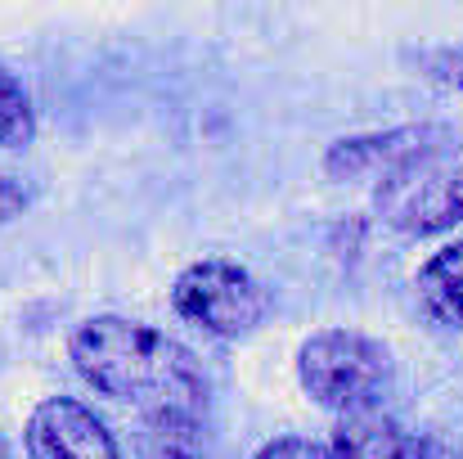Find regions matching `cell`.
Segmentation results:
<instances>
[{"instance_id":"9c48e42d","label":"cell","mask_w":463,"mask_h":459,"mask_svg":"<svg viewBox=\"0 0 463 459\" xmlns=\"http://www.w3.org/2000/svg\"><path fill=\"white\" fill-rule=\"evenodd\" d=\"M36 136V109H32V95L27 86L0 68V153L5 149H27Z\"/></svg>"},{"instance_id":"ba28073f","label":"cell","mask_w":463,"mask_h":459,"mask_svg":"<svg viewBox=\"0 0 463 459\" xmlns=\"http://www.w3.org/2000/svg\"><path fill=\"white\" fill-rule=\"evenodd\" d=\"M414 293L419 306L432 324L459 329L463 324V239L446 244L441 253H432L419 275H414Z\"/></svg>"},{"instance_id":"8fae6325","label":"cell","mask_w":463,"mask_h":459,"mask_svg":"<svg viewBox=\"0 0 463 459\" xmlns=\"http://www.w3.org/2000/svg\"><path fill=\"white\" fill-rule=\"evenodd\" d=\"M252 459H333V455H328V446L307 442V437H275V442H266Z\"/></svg>"},{"instance_id":"3957f363","label":"cell","mask_w":463,"mask_h":459,"mask_svg":"<svg viewBox=\"0 0 463 459\" xmlns=\"http://www.w3.org/2000/svg\"><path fill=\"white\" fill-rule=\"evenodd\" d=\"M373 212L401 234H437L463 221V140L405 162L373 189Z\"/></svg>"},{"instance_id":"4fadbf2b","label":"cell","mask_w":463,"mask_h":459,"mask_svg":"<svg viewBox=\"0 0 463 459\" xmlns=\"http://www.w3.org/2000/svg\"><path fill=\"white\" fill-rule=\"evenodd\" d=\"M414 459H450V455H446V446H441V442L419 437V442H414Z\"/></svg>"},{"instance_id":"5b68a950","label":"cell","mask_w":463,"mask_h":459,"mask_svg":"<svg viewBox=\"0 0 463 459\" xmlns=\"http://www.w3.org/2000/svg\"><path fill=\"white\" fill-rule=\"evenodd\" d=\"M450 140H455V131L441 122H410V127H392V131L342 136L324 153V171L333 180H383V176L401 171L405 162L441 149Z\"/></svg>"},{"instance_id":"7a4b0ae2","label":"cell","mask_w":463,"mask_h":459,"mask_svg":"<svg viewBox=\"0 0 463 459\" xmlns=\"http://www.w3.org/2000/svg\"><path fill=\"white\" fill-rule=\"evenodd\" d=\"M392 378V351L355 329H319L298 351V383L310 401L337 415L373 410Z\"/></svg>"},{"instance_id":"9a60e30c","label":"cell","mask_w":463,"mask_h":459,"mask_svg":"<svg viewBox=\"0 0 463 459\" xmlns=\"http://www.w3.org/2000/svg\"><path fill=\"white\" fill-rule=\"evenodd\" d=\"M455 77H459V86H463V59H459V72H455Z\"/></svg>"},{"instance_id":"8992f818","label":"cell","mask_w":463,"mask_h":459,"mask_svg":"<svg viewBox=\"0 0 463 459\" xmlns=\"http://www.w3.org/2000/svg\"><path fill=\"white\" fill-rule=\"evenodd\" d=\"M23 442L32 459H122L109 424L72 397L41 401L27 419Z\"/></svg>"},{"instance_id":"30bf717a","label":"cell","mask_w":463,"mask_h":459,"mask_svg":"<svg viewBox=\"0 0 463 459\" xmlns=\"http://www.w3.org/2000/svg\"><path fill=\"white\" fill-rule=\"evenodd\" d=\"M154 459H207L198 451V424H180V419H154Z\"/></svg>"},{"instance_id":"52a82bcc","label":"cell","mask_w":463,"mask_h":459,"mask_svg":"<svg viewBox=\"0 0 463 459\" xmlns=\"http://www.w3.org/2000/svg\"><path fill=\"white\" fill-rule=\"evenodd\" d=\"M414 433H405L392 415L383 410H355L342 415L337 433H333V459H414Z\"/></svg>"},{"instance_id":"7c38bea8","label":"cell","mask_w":463,"mask_h":459,"mask_svg":"<svg viewBox=\"0 0 463 459\" xmlns=\"http://www.w3.org/2000/svg\"><path fill=\"white\" fill-rule=\"evenodd\" d=\"M27 203H32V194H27L18 180L0 176V230H5L9 221H18V216L27 212Z\"/></svg>"},{"instance_id":"5bb4252c","label":"cell","mask_w":463,"mask_h":459,"mask_svg":"<svg viewBox=\"0 0 463 459\" xmlns=\"http://www.w3.org/2000/svg\"><path fill=\"white\" fill-rule=\"evenodd\" d=\"M0 459H14V455H9V442H5V433H0Z\"/></svg>"},{"instance_id":"277c9868","label":"cell","mask_w":463,"mask_h":459,"mask_svg":"<svg viewBox=\"0 0 463 459\" xmlns=\"http://www.w3.org/2000/svg\"><path fill=\"white\" fill-rule=\"evenodd\" d=\"M171 311L212 338H243L270 315V293L252 271L212 257V262H194L175 275Z\"/></svg>"},{"instance_id":"6da1fadb","label":"cell","mask_w":463,"mask_h":459,"mask_svg":"<svg viewBox=\"0 0 463 459\" xmlns=\"http://www.w3.org/2000/svg\"><path fill=\"white\" fill-rule=\"evenodd\" d=\"M68 356L95 392L136 406L149 424H198L207 410V378L194 351L154 324L127 315H90L72 329Z\"/></svg>"}]
</instances>
